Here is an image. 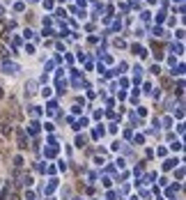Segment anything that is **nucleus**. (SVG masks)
<instances>
[{
	"label": "nucleus",
	"instance_id": "2",
	"mask_svg": "<svg viewBox=\"0 0 186 200\" xmlns=\"http://www.w3.org/2000/svg\"><path fill=\"white\" fill-rule=\"evenodd\" d=\"M5 71L7 74H16V64H5Z\"/></svg>",
	"mask_w": 186,
	"mask_h": 200
},
{
	"label": "nucleus",
	"instance_id": "1",
	"mask_svg": "<svg viewBox=\"0 0 186 200\" xmlns=\"http://www.w3.org/2000/svg\"><path fill=\"white\" fill-rule=\"evenodd\" d=\"M19 147H28V143H26V133L19 131Z\"/></svg>",
	"mask_w": 186,
	"mask_h": 200
}]
</instances>
